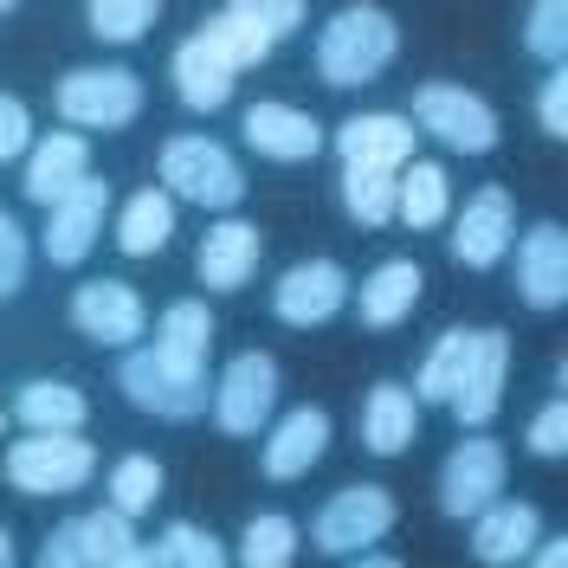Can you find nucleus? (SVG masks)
<instances>
[{
  "label": "nucleus",
  "mask_w": 568,
  "mask_h": 568,
  "mask_svg": "<svg viewBox=\"0 0 568 568\" xmlns=\"http://www.w3.org/2000/svg\"><path fill=\"white\" fill-rule=\"evenodd\" d=\"M169 233H175V194H169V187H142V194H130L123 213H116V246L130 252V258L162 252Z\"/></svg>",
  "instance_id": "nucleus-24"
},
{
  "label": "nucleus",
  "mask_w": 568,
  "mask_h": 568,
  "mask_svg": "<svg viewBox=\"0 0 568 568\" xmlns=\"http://www.w3.org/2000/svg\"><path fill=\"white\" fill-rule=\"evenodd\" d=\"M162 0H91V33L110 39V45H130L155 27Z\"/></svg>",
  "instance_id": "nucleus-34"
},
{
  "label": "nucleus",
  "mask_w": 568,
  "mask_h": 568,
  "mask_svg": "<svg viewBox=\"0 0 568 568\" xmlns=\"http://www.w3.org/2000/svg\"><path fill=\"white\" fill-rule=\"evenodd\" d=\"M162 497V465L130 453V459L110 465V510H123V517H142L149 504Z\"/></svg>",
  "instance_id": "nucleus-32"
},
{
  "label": "nucleus",
  "mask_w": 568,
  "mask_h": 568,
  "mask_svg": "<svg viewBox=\"0 0 568 568\" xmlns=\"http://www.w3.org/2000/svg\"><path fill=\"white\" fill-rule=\"evenodd\" d=\"M13 414H20L27 433H78V426L91 420L84 394L71 388V382H27L20 400H13Z\"/></svg>",
  "instance_id": "nucleus-27"
},
{
  "label": "nucleus",
  "mask_w": 568,
  "mask_h": 568,
  "mask_svg": "<svg viewBox=\"0 0 568 568\" xmlns=\"http://www.w3.org/2000/svg\"><path fill=\"white\" fill-rule=\"evenodd\" d=\"M517 291L530 311H562L568 304V233L556 220H536L517 246Z\"/></svg>",
  "instance_id": "nucleus-16"
},
{
  "label": "nucleus",
  "mask_w": 568,
  "mask_h": 568,
  "mask_svg": "<svg viewBox=\"0 0 568 568\" xmlns=\"http://www.w3.org/2000/svg\"><path fill=\"white\" fill-rule=\"evenodd\" d=\"M0 471H7L13 491H27V497H65L98 471V453L78 433H33V439H13L7 446Z\"/></svg>",
  "instance_id": "nucleus-4"
},
{
  "label": "nucleus",
  "mask_w": 568,
  "mask_h": 568,
  "mask_svg": "<svg viewBox=\"0 0 568 568\" xmlns=\"http://www.w3.org/2000/svg\"><path fill=\"white\" fill-rule=\"evenodd\" d=\"M536 110H542V130H549V136H568V71L562 65H549Z\"/></svg>",
  "instance_id": "nucleus-43"
},
{
  "label": "nucleus",
  "mask_w": 568,
  "mask_h": 568,
  "mask_svg": "<svg viewBox=\"0 0 568 568\" xmlns=\"http://www.w3.org/2000/svg\"><path fill=\"white\" fill-rule=\"evenodd\" d=\"M524 45H530L542 65H562L568 59V0H536L530 27H524Z\"/></svg>",
  "instance_id": "nucleus-37"
},
{
  "label": "nucleus",
  "mask_w": 568,
  "mask_h": 568,
  "mask_svg": "<svg viewBox=\"0 0 568 568\" xmlns=\"http://www.w3.org/2000/svg\"><path fill=\"white\" fill-rule=\"evenodd\" d=\"M123 568H169V562H162V549H136Z\"/></svg>",
  "instance_id": "nucleus-46"
},
{
  "label": "nucleus",
  "mask_w": 568,
  "mask_h": 568,
  "mask_svg": "<svg viewBox=\"0 0 568 568\" xmlns=\"http://www.w3.org/2000/svg\"><path fill=\"white\" fill-rule=\"evenodd\" d=\"M162 187H169L175 201H194V207H207V213H233L246 201L240 162H233L213 136H175L169 142V149H162Z\"/></svg>",
  "instance_id": "nucleus-3"
},
{
  "label": "nucleus",
  "mask_w": 568,
  "mask_h": 568,
  "mask_svg": "<svg viewBox=\"0 0 568 568\" xmlns=\"http://www.w3.org/2000/svg\"><path fill=\"white\" fill-rule=\"evenodd\" d=\"M446 213H453V187H446V169L439 162H407L394 175V220H407L414 233H426Z\"/></svg>",
  "instance_id": "nucleus-25"
},
{
  "label": "nucleus",
  "mask_w": 568,
  "mask_h": 568,
  "mask_svg": "<svg viewBox=\"0 0 568 568\" xmlns=\"http://www.w3.org/2000/svg\"><path fill=\"white\" fill-rule=\"evenodd\" d=\"M91 175V142L71 136V130H52L45 142H33L27 149V201H39V207H59L78 181Z\"/></svg>",
  "instance_id": "nucleus-19"
},
{
  "label": "nucleus",
  "mask_w": 568,
  "mask_h": 568,
  "mask_svg": "<svg viewBox=\"0 0 568 568\" xmlns=\"http://www.w3.org/2000/svg\"><path fill=\"white\" fill-rule=\"evenodd\" d=\"M0 13H13V0H0Z\"/></svg>",
  "instance_id": "nucleus-48"
},
{
  "label": "nucleus",
  "mask_w": 568,
  "mask_h": 568,
  "mask_svg": "<svg viewBox=\"0 0 568 568\" xmlns=\"http://www.w3.org/2000/svg\"><path fill=\"white\" fill-rule=\"evenodd\" d=\"M517 240V220H510V194L504 187H478L471 201H465L459 226H453V258L471 265V272H491L497 258L510 252Z\"/></svg>",
  "instance_id": "nucleus-17"
},
{
  "label": "nucleus",
  "mask_w": 568,
  "mask_h": 568,
  "mask_svg": "<svg viewBox=\"0 0 568 568\" xmlns=\"http://www.w3.org/2000/svg\"><path fill=\"white\" fill-rule=\"evenodd\" d=\"M52 104L78 130H130L142 116V78L123 65H78L59 78Z\"/></svg>",
  "instance_id": "nucleus-5"
},
{
  "label": "nucleus",
  "mask_w": 568,
  "mask_h": 568,
  "mask_svg": "<svg viewBox=\"0 0 568 568\" xmlns=\"http://www.w3.org/2000/svg\"><path fill=\"white\" fill-rule=\"evenodd\" d=\"M240 130H246V142L265 162H311L323 149V123L297 104H252L240 116Z\"/></svg>",
  "instance_id": "nucleus-18"
},
{
  "label": "nucleus",
  "mask_w": 568,
  "mask_h": 568,
  "mask_svg": "<svg viewBox=\"0 0 568 568\" xmlns=\"http://www.w3.org/2000/svg\"><path fill=\"white\" fill-rule=\"evenodd\" d=\"M414 439H420V400L407 388H394V382L368 388V400H362V446H368L375 459H394V453H407Z\"/></svg>",
  "instance_id": "nucleus-22"
},
{
  "label": "nucleus",
  "mask_w": 568,
  "mask_h": 568,
  "mask_svg": "<svg viewBox=\"0 0 568 568\" xmlns=\"http://www.w3.org/2000/svg\"><path fill=\"white\" fill-rule=\"evenodd\" d=\"M504 375H510V336L504 329H471L465 336V368L453 382V414L459 426H491L504 407Z\"/></svg>",
  "instance_id": "nucleus-9"
},
{
  "label": "nucleus",
  "mask_w": 568,
  "mask_h": 568,
  "mask_svg": "<svg viewBox=\"0 0 568 568\" xmlns=\"http://www.w3.org/2000/svg\"><path fill=\"white\" fill-rule=\"evenodd\" d=\"M420 265L414 258H388V265H375L362 291H355V311L368 329H394L400 317H414V304H420Z\"/></svg>",
  "instance_id": "nucleus-23"
},
{
  "label": "nucleus",
  "mask_w": 568,
  "mask_h": 568,
  "mask_svg": "<svg viewBox=\"0 0 568 568\" xmlns=\"http://www.w3.org/2000/svg\"><path fill=\"white\" fill-rule=\"evenodd\" d=\"M504 471H510V459H504L497 439H459L439 465V510L446 517H478L485 504H497Z\"/></svg>",
  "instance_id": "nucleus-10"
},
{
  "label": "nucleus",
  "mask_w": 568,
  "mask_h": 568,
  "mask_svg": "<svg viewBox=\"0 0 568 568\" xmlns=\"http://www.w3.org/2000/svg\"><path fill=\"white\" fill-rule=\"evenodd\" d=\"M272 407H278V362L265 349L233 355L213 382V426L233 439H252V433H265Z\"/></svg>",
  "instance_id": "nucleus-6"
},
{
  "label": "nucleus",
  "mask_w": 568,
  "mask_h": 568,
  "mask_svg": "<svg viewBox=\"0 0 568 568\" xmlns=\"http://www.w3.org/2000/svg\"><path fill=\"white\" fill-rule=\"evenodd\" d=\"M414 123L407 116H394V110H368V116H349L343 130H336V155H343V169H382V175H400L407 162H414Z\"/></svg>",
  "instance_id": "nucleus-14"
},
{
  "label": "nucleus",
  "mask_w": 568,
  "mask_h": 568,
  "mask_svg": "<svg viewBox=\"0 0 568 568\" xmlns=\"http://www.w3.org/2000/svg\"><path fill=\"white\" fill-rule=\"evenodd\" d=\"M349 568H400L394 556H375V549H362V556H349Z\"/></svg>",
  "instance_id": "nucleus-45"
},
{
  "label": "nucleus",
  "mask_w": 568,
  "mask_h": 568,
  "mask_svg": "<svg viewBox=\"0 0 568 568\" xmlns=\"http://www.w3.org/2000/svg\"><path fill=\"white\" fill-rule=\"evenodd\" d=\"M116 382H123V394L136 400L142 414H155V420H194V414L213 407L207 362H175V355H162L155 343L123 355Z\"/></svg>",
  "instance_id": "nucleus-2"
},
{
  "label": "nucleus",
  "mask_w": 568,
  "mask_h": 568,
  "mask_svg": "<svg viewBox=\"0 0 568 568\" xmlns=\"http://www.w3.org/2000/svg\"><path fill=\"white\" fill-rule=\"evenodd\" d=\"M33 149V116L20 98H7L0 91V162H13V155H27Z\"/></svg>",
  "instance_id": "nucleus-41"
},
{
  "label": "nucleus",
  "mask_w": 568,
  "mask_h": 568,
  "mask_svg": "<svg viewBox=\"0 0 568 568\" xmlns=\"http://www.w3.org/2000/svg\"><path fill=\"white\" fill-rule=\"evenodd\" d=\"M323 453H329V414H323V407H291V414L265 433V478L291 485V478H304Z\"/></svg>",
  "instance_id": "nucleus-20"
},
{
  "label": "nucleus",
  "mask_w": 568,
  "mask_h": 568,
  "mask_svg": "<svg viewBox=\"0 0 568 568\" xmlns=\"http://www.w3.org/2000/svg\"><path fill=\"white\" fill-rule=\"evenodd\" d=\"M155 349L175 355V362H207V355H213V317H207V304H194V297L169 304V311H162V323H155Z\"/></svg>",
  "instance_id": "nucleus-28"
},
{
  "label": "nucleus",
  "mask_w": 568,
  "mask_h": 568,
  "mask_svg": "<svg viewBox=\"0 0 568 568\" xmlns=\"http://www.w3.org/2000/svg\"><path fill=\"white\" fill-rule=\"evenodd\" d=\"M175 91L187 110H220L233 98V65L213 52L207 39H187L175 52Z\"/></svg>",
  "instance_id": "nucleus-26"
},
{
  "label": "nucleus",
  "mask_w": 568,
  "mask_h": 568,
  "mask_svg": "<svg viewBox=\"0 0 568 568\" xmlns=\"http://www.w3.org/2000/svg\"><path fill=\"white\" fill-rule=\"evenodd\" d=\"M258 252H265V240H258V226H246V220H220V226H207V240H201V284L207 291H240V284L258 272Z\"/></svg>",
  "instance_id": "nucleus-21"
},
{
  "label": "nucleus",
  "mask_w": 568,
  "mask_h": 568,
  "mask_svg": "<svg viewBox=\"0 0 568 568\" xmlns=\"http://www.w3.org/2000/svg\"><path fill=\"white\" fill-rule=\"evenodd\" d=\"M394 530V497L382 485H343V491L311 517V542L323 556H362L368 542Z\"/></svg>",
  "instance_id": "nucleus-8"
},
{
  "label": "nucleus",
  "mask_w": 568,
  "mask_h": 568,
  "mask_svg": "<svg viewBox=\"0 0 568 568\" xmlns=\"http://www.w3.org/2000/svg\"><path fill=\"white\" fill-rule=\"evenodd\" d=\"M530 568H568V542H536Z\"/></svg>",
  "instance_id": "nucleus-44"
},
{
  "label": "nucleus",
  "mask_w": 568,
  "mask_h": 568,
  "mask_svg": "<svg viewBox=\"0 0 568 568\" xmlns=\"http://www.w3.org/2000/svg\"><path fill=\"white\" fill-rule=\"evenodd\" d=\"M194 39H207V45H213V52H220L233 71H246V65H258V59H272V45H278L265 27H252V20H240V13H213V20H207Z\"/></svg>",
  "instance_id": "nucleus-29"
},
{
  "label": "nucleus",
  "mask_w": 568,
  "mask_h": 568,
  "mask_svg": "<svg viewBox=\"0 0 568 568\" xmlns=\"http://www.w3.org/2000/svg\"><path fill=\"white\" fill-rule=\"evenodd\" d=\"M530 453L536 459H562L568 453V400H549L530 420Z\"/></svg>",
  "instance_id": "nucleus-40"
},
{
  "label": "nucleus",
  "mask_w": 568,
  "mask_h": 568,
  "mask_svg": "<svg viewBox=\"0 0 568 568\" xmlns=\"http://www.w3.org/2000/svg\"><path fill=\"white\" fill-rule=\"evenodd\" d=\"M343 207L362 226H388L394 220V175H382V169H343Z\"/></svg>",
  "instance_id": "nucleus-33"
},
{
  "label": "nucleus",
  "mask_w": 568,
  "mask_h": 568,
  "mask_svg": "<svg viewBox=\"0 0 568 568\" xmlns=\"http://www.w3.org/2000/svg\"><path fill=\"white\" fill-rule=\"evenodd\" d=\"M407 123H420L426 136H439L446 149H459V155L497 149V110L478 91H465V84H420Z\"/></svg>",
  "instance_id": "nucleus-7"
},
{
  "label": "nucleus",
  "mask_w": 568,
  "mask_h": 568,
  "mask_svg": "<svg viewBox=\"0 0 568 568\" xmlns=\"http://www.w3.org/2000/svg\"><path fill=\"white\" fill-rule=\"evenodd\" d=\"M291 562H297V524L284 510L252 517L246 536H240V568H291Z\"/></svg>",
  "instance_id": "nucleus-31"
},
{
  "label": "nucleus",
  "mask_w": 568,
  "mask_h": 568,
  "mask_svg": "<svg viewBox=\"0 0 568 568\" xmlns=\"http://www.w3.org/2000/svg\"><path fill=\"white\" fill-rule=\"evenodd\" d=\"M465 336L471 329H446L433 343V355L420 362V382H414V400H453V382H459V368H465Z\"/></svg>",
  "instance_id": "nucleus-35"
},
{
  "label": "nucleus",
  "mask_w": 568,
  "mask_h": 568,
  "mask_svg": "<svg viewBox=\"0 0 568 568\" xmlns=\"http://www.w3.org/2000/svg\"><path fill=\"white\" fill-rule=\"evenodd\" d=\"M0 568H13V536H7V524H0Z\"/></svg>",
  "instance_id": "nucleus-47"
},
{
  "label": "nucleus",
  "mask_w": 568,
  "mask_h": 568,
  "mask_svg": "<svg viewBox=\"0 0 568 568\" xmlns=\"http://www.w3.org/2000/svg\"><path fill=\"white\" fill-rule=\"evenodd\" d=\"M542 542V510L524 497H497L471 517V556L491 568H517L530 562V549Z\"/></svg>",
  "instance_id": "nucleus-15"
},
{
  "label": "nucleus",
  "mask_w": 568,
  "mask_h": 568,
  "mask_svg": "<svg viewBox=\"0 0 568 568\" xmlns=\"http://www.w3.org/2000/svg\"><path fill=\"white\" fill-rule=\"evenodd\" d=\"M33 568H91V562H84V536H78V517H71V524H59V530L39 542Z\"/></svg>",
  "instance_id": "nucleus-42"
},
{
  "label": "nucleus",
  "mask_w": 568,
  "mask_h": 568,
  "mask_svg": "<svg viewBox=\"0 0 568 568\" xmlns=\"http://www.w3.org/2000/svg\"><path fill=\"white\" fill-rule=\"evenodd\" d=\"M349 304V272L336 265V258H304V265H291L272 291V311H278L291 329H317L329 323L336 311Z\"/></svg>",
  "instance_id": "nucleus-12"
},
{
  "label": "nucleus",
  "mask_w": 568,
  "mask_h": 568,
  "mask_svg": "<svg viewBox=\"0 0 568 568\" xmlns=\"http://www.w3.org/2000/svg\"><path fill=\"white\" fill-rule=\"evenodd\" d=\"M27 258H33V252H27V226H20L13 213H0V304L27 284Z\"/></svg>",
  "instance_id": "nucleus-39"
},
{
  "label": "nucleus",
  "mask_w": 568,
  "mask_h": 568,
  "mask_svg": "<svg viewBox=\"0 0 568 568\" xmlns=\"http://www.w3.org/2000/svg\"><path fill=\"white\" fill-rule=\"evenodd\" d=\"M104 213H110V181L84 175L59 207H45V258L52 265H84L91 246L104 240Z\"/></svg>",
  "instance_id": "nucleus-11"
},
{
  "label": "nucleus",
  "mask_w": 568,
  "mask_h": 568,
  "mask_svg": "<svg viewBox=\"0 0 568 568\" xmlns=\"http://www.w3.org/2000/svg\"><path fill=\"white\" fill-rule=\"evenodd\" d=\"M226 13H240V20H252V27H265L272 39H284V33L304 27V0H226Z\"/></svg>",
  "instance_id": "nucleus-38"
},
{
  "label": "nucleus",
  "mask_w": 568,
  "mask_h": 568,
  "mask_svg": "<svg viewBox=\"0 0 568 568\" xmlns=\"http://www.w3.org/2000/svg\"><path fill=\"white\" fill-rule=\"evenodd\" d=\"M155 549H162V562H169V568H226V549H220V536L194 530V524H169Z\"/></svg>",
  "instance_id": "nucleus-36"
},
{
  "label": "nucleus",
  "mask_w": 568,
  "mask_h": 568,
  "mask_svg": "<svg viewBox=\"0 0 568 568\" xmlns=\"http://www.w3.org/2000/svg\"><path fill=\"white\" fill-rule=\"evenodd\" d=\"M78 536H84V562L91 568H123L142 549L136 530H130V517L110 510V504L104 510H91V517H78Z\"/></svg>",
  "instance_id": "nucleus-30"
},
{
  "label": "nucleus",
  "mask_w": 568,
  "mask_h": 568,
  "mask_svg": "<svg viewBox=\"0 0 568 568\" xmlns=\"http://www.w3.org/2000/svg\"><path fill=\"white\" fill-rule=\"evenodd\" d=\"M71 323L91 343H104V349H130L149 329V311H142V297L123 278H91V284H78V297H71Z\"/></svg>",
  "instance_id": "nucleus-13"
},
{
  "label": "nucleus",
  "mask_w": 568,
  "mask_h": 568,
  "mask_svg": "<svg viewBox=\"0 0 568 568\" xmlns=\"http://www.w3.org/2000/svg\"><path fill=\"white\" fill-rule=\"evenodd\" d=\"M394 52H400V27L382 7H343V13H329V27L317 33L323 84H343V91L349 84H375L394 65Z\"/></svg>",
  "instance_id": "nucleus-1"
}]
</instances>
